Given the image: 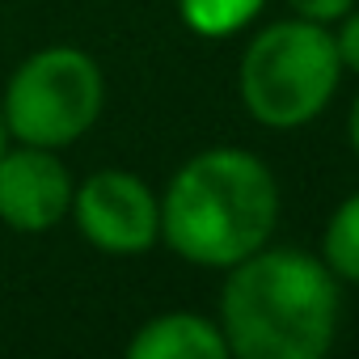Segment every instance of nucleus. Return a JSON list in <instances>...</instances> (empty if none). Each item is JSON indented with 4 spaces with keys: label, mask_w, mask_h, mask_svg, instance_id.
<instances>
[{
    "label": "nucleus",
    "mask_w": 359,
    "mask_h": 359,
    "mask_svg": "<svg viewBox=\"0 0 359 359\" xmlns=\"http://www.w3.org/2000/svg\"><path fill=\"white\" fill-rule=\"evenodd\" d=\"M220 334L241 359H321L338 330L334 271L304 250H254L229 266Z\"/></svg>",
    "instance_id": "1"
},
{
    "label": "nucleus",
    "mask_w": 359,
    "mask_h": 359,
    "mask_svg": "<svg viewBox=\"0 0 359 359\" xmlns=\"http://www.w3.org/2000/svg\"><path fill=\"white\" fill-rule=\"evenodd\" d=\"M279 191L245 148H208L173 173L161 199V237L195 266H237L271 241Z\"/></svg>",
    "instance_id": "2"
},
{
    "label": "nucleus",
    "mask_w": 359,
    "mask_h": 359,
    "mask_svg": "<svg viewBox=\"0 0 359 359\" xmlns=\"http://www.w3.org/2000/svg\"><path fill=\"white\" fill-rule=\"evenodd\" d=\"M338 43L321 22H279L245 47L241 97L262 127L292 131L325 110L338 89Z\"/></svg>",
    "instance_id": "3"
},
{
    "label": "nucleus",
    "mask_w": 359,
    "mask_h": 359,
    "mask_svg": "<svg viewBox=\"0 0 359 359\" xmlns=\"http://www.w3.org/2000/svg\"><path fill=\"white\" fill-rule=\"evenodd\" d=\"M102 93L106 85L93 55L81 47H43L9 76L0 118L22 144L55 152L97 123Z\"/></svg>",
    "instance_id": "4"
},
{
    "label": "nucleus",
    "mask_w": 359,
    "mask_h": 359,
    "mask_svg": "<svg viewBox=\"0 0 359 359\" xmlns=\"http://www.w3.org/2000/svg\"><path fill=\"white\" fill-rule=\"evenodd\" d=\"M76 229L106 254H144L161 237V203L135 173L102 169L72 187Z\"/></svg>",
    "instance_id": "5"
},
{
    "label": "nucleus",
    "mask_w": 359,
    "mask_h": 359,
    "mask_svg": "<svg viewBox=\"0 0 359 359\" xmlns=\"http://www.w3.org/2000/svg\"><path fill=\"white\" fill-rule=\"evenodd\" d=\"M72 208V177L51 148L22 144L0 152V220L18 233H47Z\"/></svg>",
    "instance_id": "6"
},
{
    "label": "nucleus",
    "mask_w": 359,
    "mask_h": 359,
    "mask_svg": "<svg viewBox=\"0 0 359 359\" xmlns=\"http://www.w3.org/2000/svg\"><path fill=\"white\" fill-rule=\"evenodd\" d=\"M131 359H224L229 342L220 325H212L199 313H165L140 325V334L127 342Z\"/></svg>",
    "instance_id": "7"
},
{
    "label": "nucleus",
    "mask_w": 359,
    "mask_h": 359,
    "mask_svg": "<svg viewBox=\"0 0 359 359\" xmlns=\"http://www.w3.org/2000/svg\"><path fill=\"white\" fill-rule=\"evenodd\" d=\"M177 9H182V22L195 34L224 39V34L241 30L262 9V0H177Z\"/></svg>",
    "instance_id": "8"
},
{
    "label": "nucleus",
    "mask_w": 359,
    "mask_h": 359,
    "mask_svg": "<svg viewBox=\"0 0 359 359\" xmlns=\"http://www.w3.org/2000/svg\"><path fill=\"white\" fill-rule=\"evenodd\" d=\"M321 250H325V258H321V262H325L334 275H342V279L359 283V195H351V199L334 212V220H330V229H325Z\"/></svg>",
    "instance_id": "9"
},
{
    "label": "nucleus",
    "mask_w": 359,
    "mask_h": 359,
    "mask_svg": "<svg viewBox=\"0 0 359 359\" xmlns=\"http://www.w3.org/2000/svg\"><path fill=\"white\" fill-rule=\"evenodd\" d=\"M338 60L351 68V72H359V13H342V30H338Z\"/></svg>",
    "instance_id": "10"
},
{
    "label": "nucleus",
    "mask_w": 359,
    "mask_h": 359,
    "mask_svg": "<svg viewBox=\"0 0 359 359\" xmlns=\"http://www.w3.org/2000/svg\"><path fill=\"white\" fill-rule=\"evenodd\" d=\"M355 5V0H292V9L300 13V18H309V22H338L346 9Z\"/></svg>",
    "instance_id": "11"
},
{
    "label": "nucleus",
    "mask_w": 359,
    "mask_h": 359,
    "mask_svg": "<svg viewBox=\"0 0 359 359\" xmlns=\"http://www.w3.org/2000/svg\"><path fill=\"white\" fill-rule=\"evenodd\" d=\"M351 148L359 152V97H355V106H351Z\"/></svg>",
    "instance_id": "12"
},
{
    "label": "nucleus",
    "mask_w": 359,
    "mask_h": 359,
    "mask_svg": "<svg viewBox=\"0 0 359 359\" xmlns=\"http://www.w3.org/2000/svg\"><path fill=\"white\" fill-rule=\"evenodd\" d=\"M9 148V127H5V118H0V152Z\"/></svg>",
    "instance_id": "13"
}]
</instances>
